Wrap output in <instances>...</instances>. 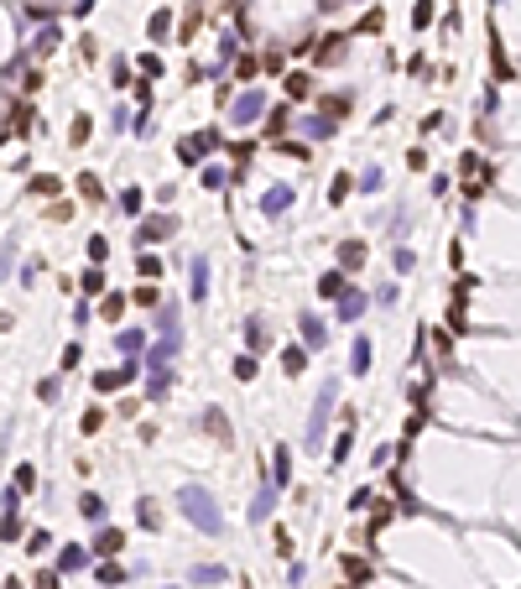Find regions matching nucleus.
Wrapping results in <instances>:
<instances>
[{
    "mask_svg": "<svg viewBox=\"0 0 521 589\" xmlns=\"http://www.w3.org/2000/svg\"><path fill=\"white\" fill-rule=\"evenodd\" d=\"M79 193H83V199H99V193H105V183H99L94 172H83V177H79Z\"/></svg>",
    "mask_w": 521,
    "mask_h": 589,
    "instance_id": "6ab92c4d",
    "label": "nucleus"
},
{
    "mask_svg": "<svg viewBox=\"0 0 521 589\" xmlns=\"http://www.w3.org/2000/svg\"><path fill=\"white\" fill-rule=\"evenodd\" d=\"M287 480H292V454L276 448V485H287Z\"/></svg>",
    "mask_w": 521,
    "mask_h": 589,
    "instance_id": "4be33fe9",
    "label": "nucleus"
},
{
    "mask_svg": "<svg viewBox=\"0 0 521 589\" xmlns=\"http://www.w3.org/2000/svg\"><path fill=\"white\" fill-rule=\"evenodd\" d=\"M282 366L292 370V376H303V366H308V355H303V350H287V355H282Z\"/></svg>",
    "mask_w": 521,
    "mask_h": 589,
    "instance_id": "b1692460",
    "label": "nucleus"
},
{
    "mask_svg": "<svg viewBox=\"0 0 521 589\" xmlns=\"http://www.w3.org/2000/svg\"><path fill=\"white\" fill-rule=\"evenodd\" d=\"M110 256V246H105V235H94V240H89V261H105Z\"/></svg>",
    "mask_w": 521,
    "mask_h": 589,
    "instance_id": "a19ab883",
    "label": "nucleus"
},
{
    "mask_svg": "<svg viewBox=\"0 0 521 589\" xmlns=\"http://www.w3.org/2000/svg\"><path fill=\"white\" fill-rule=\"evenodd\" d=\"M287 203H292V188H287V183H276V188L260 193V209H266V214H282Z\"/></svg>",
    "mask_w": 521,
    "mask_h": 589,
    "instance_id": "39448f33",
    "label": "nucleus"
},
{
    "mask_svg": "<svg viewBox=\"0 0 521 589\" xmlns=\"http://www.w3.org/2000/svg\"><path fill=\"white\" fill-rule=\"evenodd\" d=\"M172 230H178V219H172V214H162V219H146V224H141V246H146V240H167Z\"/></svg>",
    "mask_w": 521,
    "mask_h": 589,
    "instance_id": "423d86ee",
    "label": "nucleus"
},
{
    "mask_svg": "<svg viewBox=\"0 0 521 589\" xmlns=\"http://www.w3.org/2000/svg\"><path fill=\"white\" fill-rule=\"evenodd\" d=\"M349 183H355V177H349V172H339V177H334V188H329V199H334V203H344V193H349Z\"/></svg>",
    "mask_w": 521,
    "mask_h": 589,
    "instance_id": "bb28decb",
    "label": "nucleus"
},
{
    "mask_svg": "<svg viewBox=\"0 0 521 589\" xmlns=\"http://www.w3.org/2000/svg\"><path fill=\"white\" fill-rule=\"evenodd\" d=\"M120 579H125V574H120L115 563H99V584H120Z\"/></svg>",
    "mask_w": 521,
    "mask_h": 589,
    "instance_id": "4c0bfd02",
    "label": "nucleus"
},
{
    "mask_svg": "<svg viewBox=\"0 0 521 589\" xmlns=\"http://www.w3.org/2000/svg\"><path fill=\"white\" fill-rule=\"evenodd\" d=\"M32 485H37V470H32V464H21V470H16V490H32Z\"/></svg>",
    "mask_w": 521,
    "mask_h": 589,
    "instance_id": "473e14b6",
    "label": "nucleus"
},
{
    "mask_svg": "<svg viewBox=\"0 0 521 589\" xmlns=\"http://www.w3.org/2000/svg\"><path fill=\"white\" fill-rule=\"evenodd\" d=\"M193 584H219V579H225V568H214V563H203V568H193Z\"/></svg>",
    "mask_w": 521,
    "mask_h": 589,
    "instance_id": "f3484780",
    "label": "nucleus"
},
{
    "mask_svg": "<svg viewBox=\"0 0 521 589\" xmlns=\"http://www.w3.org/2000/svg\"><path fill=\"white\" fill-rule=\"evenodd\" d=\"M48 219H73V203H68V199H58V203L48 209Z\"/></svg>",
    "mask_w": 521,
    "mask_h": 589,
    "instance_id": "ea45409f",
    "label": "nucleus"
},
{
    "mask_svg": "<svg viewBox=\"0 0 521 589\" xmlns=\"http://www.w3.org/2000/svg\"><path fill=\"white\" fill-rule=\"evenodd\" d=\"M235 376L240 381H256V360H250V355H240V360H235Z\"/></svg>",
    "mask_w": 521,
    "mask_h": 589,
    "instance_id": "7c9ffc66",
    "label": "nucleus"
},
{
    "mask_svg": "<svg viewBox=\"0 0 521 589\" xmlns=\"http://www.w3.org/2000/svg\"><path fill=\"white\" fill-rule=\"evenodd\" d=\"M99 423H105V412H99V407H89V412H83V423H79V428H83V433H99Z\"/></svg>",
    "mask_w": 521,
    "mask_h": 589,
    "instance_id": "c85d7f7f",
    "label": "nucleus"
},
{
    "mask_svg": "<svg viewBox=\"0 0 521 589\" xmlns=\"http://www.w3.org/2000/svg\"><path fill=\"white\" fill-rule=\"evenodd\" d=\"M58 579H63L58 568H42V574H37V589H58Z\"/></svg>",
    "mask_w": 521,
    "mask_h": 589,
    "instance_id": "e433bc0d",
    "label": "nucleus"
},
{
    "mask_svg": "<svg viewBox=\"0 0 521 589\" xmlns=\"http://www.w3.org/2000/svg\"><path fill=\"white\" fill-rule=\"evenodd\" d=\"M0 537H6V542L21 537V521H16V511H6V521H0Z\"/></svg>",
    "mask_w": 521,
    "mask_h": 589,
    "instance_id": "393cba45",
    "label": "nucleus"
},
{
    "mask_svg": "<svg viewBox=\"0 0 521 589\" xmlns=\"http://www.w3.org/2000/svg\"><path fill=\"white\" fill-rule=\"evenodd\" d=\"M260 105H266V99H260V94H245V99H240V105H235V126H245V120H256V115H260Z\"/></svg>",
    "mask_w": 521,
    "mask_h": 589,
    "instance_id": "1a4fd4ad",
    "label": "nucleus"
},
{
    "mask_svg": "<svg viewBox=\"0 0 521 589\" xmlns=\"http://www.w3.org/2000/svg\"><path fill=\"white\" fill-rule=\"evenodd\" d=\"M79 511H83L89 521H99V517H105V501H99V495H83V501H79Z\"/></svg>",
    "mask_w": 521,
    "mask_h": 589,
    "instance_id": "a211bd4d",
    "label": "nucleus"
},
{
    "mask_svg": "<svg viewBox=\"0 0 521 589\" xmlns=\"http://www.w3.org/2000/svg\"><path fill=\"white\" fill-rule=\"evenodd\" d=\"M266 130H272V136H282V130H287V110H272V120H266Z\"/></svg>",
    "mask_w": 521,
    "mask_h": 589,
    "instance_id": "58836bf2",
    "label": "nucleus"
},
{
    "mask_svg": "<svg viewBox=\"0 0 521 589\" xmlns=\"http://www.w3.org/2000/svg\"><path fill=\"white\" fill-rule=\"evenodd\" d=\"M89 126H94V120L79 115V120H73V130H68V141H73V146H83V141H89Z\"/></svg>",
    "mask_w": 521,
    "mask_h": 589,
    "instance_id": "aec40b11",
    "label": "nucleus"
},
{
    "mask_svg": "<svg viewBox=\"0 0 521 589\" xmlns=\"http://www.w3.org/2000/svg\"><path fill=\"white\" fill-rule=\"evenodd\" d=\"M339 266L344 271H360V266H365V246H360V240H344V246H339Z\"/></svg>",
    "mask_w": 521,
    "mask_h": 589,
    "instance_id": "0eeeda50",
    "label": "nucleus"
},
{
    "mask_svg": "<svg viewBox=\"0 0 521 589\" xmlns=\"http://www.w3.org/2000/svg\"><path fill=\"white\" fill-rule=\"evenodd\" d=\"M178 506H183V517H188L198 532H219V527H225V521H219V506H214V495L203 490V485H188V490L178 495Z\"/></svg>",
    "mask_w": 521,
    "mask_h": 589,
    "instance_id": "f257e3e1",
    "label": "nucleus"
},
{
    "mask_svg": "<svg viewBox=\"0 0 521 589\" xmlns=\"http://www.w3.org/2000/svg\"><path fill=\"white\" fill-rule=\"evenodd\" d=\"M32 193H37V199H48V193H58V177H52V172H37V177H32Z\"/></svg>",
    "mask_w": 521,
    "mask_h": 589,
    "instance_id": "dca6fc26",
    "label": "nucleus"
},
{
    "mask_svg": "<svg viewBox=\"0 0 521 589\" xmlns=\"http://www.w3.org/2000/svg\"><path fill=\"white\" fill-rule=\"evenodd\" d=\"M136 517H141V527H156V521H162V517H156V506H146V501H141V511H136Z\"/></svg>",
    "mask_w": 521,
    "mask_h": 589,
    "instance_id": "79ce46f5",
    "label": "nucleus"
},
{
    "mask_svg": "<svg viewBox=\"0 0 521 589\" xmlns=\"http://www.w3.org/2000/svg\"><path fill=\"white\" fill-rule=\"evenodd\" d=\"M303 344H313V350H323V344H329V329H323L313 313H303Z\"/></svg>",
    "mask_w": 521,
    "mask_h": 589,
    "instance_id": "6e6552de",
    "label": "nucleus"
},
{
    "mask_svg": "<svg viewBox=\"0 0 521 589\" xmlns=\"http://www.w3.org/2000/svg\"><path fill=\"white\" fill-rule=\"evenodd\" d=\"M344 574L355 579V584H365V579H370V563H365V558H355V553H349V558H344Z\"/></svg>",
    "mask_w": 521,
    "mask_h": 589,
    "instance_id": "4468645a",
    "label": "nucleus"
},
{
    "mask_svg": "<svg viewBox=\"0 0 521 589\" xmlns=\"http://www.w3.org/2000/svg\"><path fill=\"white\" fill-rule=\"evenodd\" d=\"M120 350H125V355H136V350H141V334H136V329H125V334H120Z\"/></svg>",
    "mask_w": 521,
    "mask_h": 589,
    "instance_id": "f704fd0d",
    "label": "nucleus"
},
{
    "mask_svg": "<svg viewBox=\"0 0 521 589\" xmlns=\"http://www.w3.org/2000/svg\"><path fill=\"white\" fill-rule=\"evenodd\" d=\"M349 443H355V433H339V443H334V464H344V454H349Z\"/></svg>",
    "mask_w": 521,
    "mask_h": 589,
    "instance_id": "c9c22d12",
    "label": "nucleus"
},
{
    "mask_svg": "<svg viewBox=\"0 0 521 589\" xmlns=\"http://www.w3.org/2000/svg\"><path fill=\"white\" fill-rule=\"evenodd\" d=\"M73 568H83V548H63L58 553V574H73Z\"/></svg>",
    "mask_w": 521,
    "mask_h": 589,
    "instance_id": "f8f14e48",
    "label": "nucleus"
},
{
    "mask_svg": "<svg viewBox=\"0 0 521 589\" xmlns=\"http://www.w3.org/2000/svg\"><path fill=\"white\" fill-rule=\"evenodd\" d=\"M245 339H250V350H266V334H260V319H250V329H245Z\"/></svg>",
    "mask_w": 521,
    "mask_h": 589,
    "instance_id": "2f4dec72",
    "label": "nucleus"
},
{
    "mask_svg": "<svg viewBox=\"0 0 521 589\" xmlns=\"http://www.w3.org/2000/svg\"><path fill=\"white\" fill-rule=\"evenodd\" d=\"M349 366H355V376H365V366H370V339H355V355H349Z\"/></svg>",
    "mask_w": 521,
    "mask_h": 589,
    "instance_id": "2eb2a0df",
    "label": "nucleus"
},
{
    "mask_svg": "<svg viewBox=\"0 0 521 589\" xmlns=\"http://www.w3.org/2000/svg\"><path fill=\"white\" fill-rule=\"evenodd\" d=\"M120 548H125V532H120V527H105V532L94 537V553H99V558H115Z\"/></svg>",
    "mask_w": 521,
    "mask_h": 589,
    "instance_id": "7ed1b4c3",
    "label": "nucleus"
},
{
    "mask_svg": "<svg viewBox=\"0 0 521 589\" xmlns=\"http://www.w3.org/2000/svg\"><path fill=\"white\" fill-rule=\"evenodd\" d=\"M83 292H105V271H83Z\"/></svg>",
    "mask_w": 521,
    "mask_h": 589,
    "instance_id": "72a5a7b5",
    "label": "nucleus"
},
{
    "mask_svg": "<svg viewBox=\"0 0 521 589\" xmlns=\"http://www.w3.org/2000/svg\"><path fill=\"white\" fill-rule=\"evenodd\" d=\"M334 397H339V386H323V397H318V412H313V423H308V443H318L323 438V423H329V407H334Z\"/></svg>",
    "mask_w": 521,
    "mask_h": 589,
    "instance_id": "f03ea898",
    "label": "nucleus"
},
{
    "mask_svg": "<svg viewBox=\"0 0 521 589\" xmlns=\"http://www.w3.org/2000/svg\"><path fill=\"white\" fill-rule=\"evenodd\" d=\"M130 376H136V366L105 370V376H94V391H120V386H130Z\"/></svg>",
    "mask_w": 521,
    "mask_h": 589,
    "instance_id": "20e7f679",
    "label": "nucleus"
},
{
    "mask_svg": "<svg viewBox=\"0 0 521 589\" xmlns=\"http://www.w3.org/2000/svg\"><path fill=\"white\" fill-rule=\"evenodd\" d=\"M203 292H209V266L193 261V297H203Z\"/></svg>",
    "mask_w": 521,
    "mask_h": 589,
    "instance_id": "412c9836",
    "label": "nucleus"
},
{
    "mask_svg": "<svg viewBox=\"0 0 521 589\" xmlns=\"http://www.w3.org/2000/svg\"><path fill=\"white\" fill-rule=\"evenodd\" d=\"M120 209H125V214H141V188H125V193H120Z\"/></svg>",
    "mask_w": 521,
    "mask_h": 589,
    "instance_id": "a878e982",
    "label": "nucleus"
},
{
    "mask_svg": "<svg viewBox=\"0 0 521 589\" xmlns=\"http://www.w3.org/2000/svg\"><path fill=\"white\" fill-rule=\"evenodd\" d=\"M339 287H344V277H339V271H329V277L318 282V297H339Z\"/></svg>",
    "mask_w": 521,
    "mask_h": 589,
    "instance_id": "5701e85b",
    "label": "nucleus"
},
{
    "mask_svg": "<svg viewBox=\"0 0 521 589\" xmlns=\"http://www.w3.org/2000/svg\"><path fill=\"white\" fill-rule=\"evenodd\" d=\"M339 313L344 319H360V313H365V297L360 292H339Z\"/></svg>",
    "mask_w": 521,
    "mask_h": 589,
    "instance_id": "9b49d317",
    "label": "nucleus"
},
{
    "mask_svg": "<svg viewBox=\"0 0 521 589\" xmlns=\"http://www.w3.org/2000/svg\"><path fill=\"white\" fill-rule=\"evenodd\" d=\"M339 42H344V37H329V48L318 52V63H339V58H344V48H339Z\"/></svg>",
    "mask_w": 521,
    "mask_h": 589,
    "instance_id": "cd10ccee",
    "label": "nucleus"
},
{
    "mask_svg": "<svg viewBox=\"0 0 521 589\" xmlns=\"http://www.w3.org/2000/svg\"><path fill=\"white\" fill-rule=\"evenodd\" d=\"M433 21V0H417V11H412V26H427Z\"/></svg>",
    "mask_w": 521,
    "mask_h": 589,
    "instance_id": "c756f323",
    "label": "nucleus"
},
{
    "mask_svg": "<svg viewBox=\"0 0 521 589\" xmlns=\"http://www.w3.org/2000/svg\"><path fill=\"white\" fill-rule=\"evenodd\" d=\"M287 94H292V99H308L313 94V79H308V73H292V79H287Z\"/></svg>",
    "mask_w": 521,
    "mask_h": 589,
    "instance_id": "ddd939ff",
    "label": "nucleus"
},
{
    "mask_svg": "<svg viewBox=\"0 0 521 589\" xmlns=\"http://www.w3.org/2000/svg\"><path fill=\"white\" fill-rule=\"evenodd\" d=\"M272 501H276V490L266 485V490L256 495V506H250V521H266V517H272Z\"/></svg>",
    "mask_w": 521,
    "mask_h": 589,
    "instance_id": "9d476101",
    "label": "nucleus"
}]
</instances>
